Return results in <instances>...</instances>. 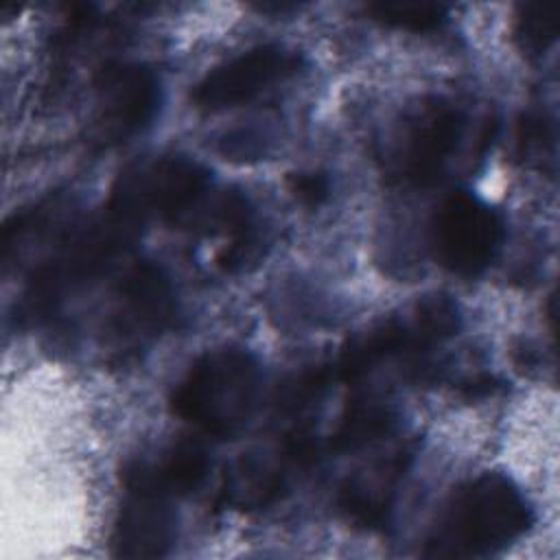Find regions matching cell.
<instances>
[{
  "instance_id": "obj_19",
  "label": "cell",
  "mask_w": 560,
  "mask_h": 560,
  "mask_svg": "<svg viewBox=\"0 0 560 560\" xmlns=\"http://www.w3.org/2000/svg\"><path fill=\"white\" fill-rule=\"evenodd\" d=\"M501 385L503 383L497 376L477 374V376H472V378H468V381H464L459 385V394L464 398H468V400H472V398H488V396L497 394L501 389Z\"/></svg>"
},
{
  "instance_id": "obj_8",
  "label": "cell",
  "mask_w": 560,
  "mask_h": 560,
  "mask_svg": "<svg viewBox=\"0 0 560 560\" xmlns=\"http://www.w3.org/2000/svg\"><path fill=\"white\" fill-rule=\"evenodd\" d=\"M160 107V79L142 63H109L96 79L94 138L125 142L142 131Z\"/></svg>"
},
{
  "instance_id": "obj_6",
  "label": "cell",
  "mask_w": 560,
  "mask_h": 560,
  "mask_svg": "<svg viewBox=\"0 0 560 560\" xmlns=\"http://www.w3.org/2000/svg\"><path fill=\"white\" fill-rule=\"evenodd\" d=\"M319 453V444L306 427H293L276 451L249 453L225 475L221 499L236 510H258L271 505L289 488L295 472L308 468Z\"/></svg>"
},
{
  "instance_id": "obj_15",
  "label": "cell",
  "mask_w": 560,
  "mask_h": 560,
  "mask_svg": "<svg viewBox=\"0 0 560 560\" xmlns=\"http://www.w3.org/2000/svg\"><path fill=\"white\" fill-rule=\"evenodd\" d=\"M365 13L385 26L411 33L435 31L448 18V9L438 2H370Z\"/></svg>"
},
{
  "instance_id": "obj_10",
  "label": "cell",
  "mask_w": 560,
  "mask_h": 560,
  "mask_svg": "<svg viewBox=\"0 0 560 560\" xmlns=\"http://www.w3.org/2000/svg\"><path fill=\"white\" fill-rule=\"evenodd\" d=\"M413 451L398 446L387 459L348 477L337 492V508L348 523L363 529H378L389 521L398 486L409 468Z\"/></svg>"
},
{
  "instance_id": "obj_16",
  "label": "cell",
  "mask_w": 560,
  "mask_h": 560,
  "mask_svg": "<svg viewBox=\"0 0 560 560\" xmlns=\"http://www.w3.org/2000/svg\"><path fill=\"white\" fill-rule=\"evenodd\" d=\"M558 35L556 7L547 2H527L516 9L514 39L525 55H542Z\"/></svg>"
},
{
  "instance_id": "obj_3",
  "label": "cell",
  "mask_w": 560,
  "mask_h": 560,
  "mask_svg": "<svg viewBox=\"0 0 560 560\" xmlns=\"http://www.w3.org/2000/svg\"><path fill=\"white\" fill-rule=\"evenodd\" d=\"M501 241L503 221L499 212L466 190L448 195L429 228L435 262L464 278L481 273L494 260Z\"/></svg>"
},
{
  "instance_id": "obj_18",
  "label": "cell",
  "mask_w": 560,
  "mask_h": 560,
  "mask_svg": "<svg viewBox=\"0 0 560 560\" xmlns=\"http://www.w3.org/2000/svg\"><path fill=\"white\" fill-rule=\"evenodd\" d=\"M287 188L289 192L304 206H319L328 199L330 195V179L328 175L319 171H308V173H291L287 177Z\"/></svg>"
},
{
  "instance_id": "obj_7",
  "label": "cell",
  "mask_w": 560,
  "mask_h": 560,
  "mask_svg": "<svg viewBox=\"0 0 560 560\" xmlns=\"http://www.w3.org/2000/svg\"><path fill=\"white\" fill-rule=\"evenodd\" d=\"M442 341H446L444 326L438 315L418 300L407 315L383 319L350 337L332 365V374L337 381L359 383L387 359L422 352Z\"/></svg>"
},
{
  "instance_id": "obj_2",
  "label": "cell",
  "mask_w": 560,
  "mask_h": 560,
  "mask_svg": "<svg viewBox=\"0 0 560 560\" xmlns=\"http://www.w3.org/2000/svg\"><path fill=\"white\" fill-rule=\"evenodd\" d=\"M260 383V365L247 350H210L179 378L171 394V407L199 431L228 438L254 413Z\"/></svg>"
},
{
  "instance_id": "obj_12",
  "label": "cell",
  "mask_w": 560,
  "mask_h": 560,
  "mask_svg": "<svg viewBox=\"0 0 560 560\" xmlns=\"http://www.w3.org/2000/svg\"><path fill=\"white\" fill-rule=\"evenodd\" d=\"M120 326L136 332L164 328L175 311V295L168 276L153 262H136L118 284Z\"/></svg>"
},
{
  "instance_id": "obj_1",
  "label": "cell",
  "mask_w": 560,
  "mask_h": 560,
  "mask_svg": "<svg viewBox=\"0 0 560 560\" xmlns=\"http://www.w3.org/2000/svg\"><path fill=\"white\" fill-rule=\"evenodd\" d=\"M534 523L518 486L499 472H483L453 494L429 532L427 558H488L518 540Z\"/></svg>"
},
{
  "instance_id": "obj_5",
  "label": "cell",
  "mask_w": 560,
  "mask_h": 560,
  "mask_svg": "<svg viewBox=\"0 0 560 560\" xmlns=\"http://www.w3.org/2000/svg\"><path fill=\"white\" fill-rule=\"evenodd\" d=\"M302 68L300 52L280 46H254L219 66L192 88V103L203 112H221L254 101Z\"/></svg>"
},
{
  "instance_id": "obj_4",
  "label": "cell",
  "mask_w": 560,
  "mask_h": 560,
  "mask_svg": "<svg viewBox=\"0 0 560 560\" xmlns=\"http://www.w3.org/2000/svg\"><path fill=\"white\" fill-rule=\"evenodd\" d=\"M466 129L459 105L446 98L422 101L402 122V133L394 149L392 171L409 186L435 184L457 153Z\"/></svg>"
},
{
  "instance_id": "obj_9",
  "label": "cell",
  "mask_w": 560,
  "mask_h": 560,
  "mask_svg": "<svg viewBox=\"0 0 560 560\" xmlns=\"http://www.w3.org/2000/svg\"><path fill=\"white\" fill-rule=\"evenodd\" d=\"M125 499L112 529V553L118 558H162L175 542L173 499L140 488H122Z\"/></svg>"
},
{
  "instance_id": "obj_13",
  "label": "cell",
  "mask_w": 560,
  "mask_h": 560,
  "mask_svg": "<svg viewBox=\"0 0 560 560\" xmlns=\"http://www.w3.org/2000/svg\"><path fill=\"white\" fill-rule=\"evenodd\" d=\"M398 424L396 411L372 398H359L346 405L337 427L328 438V448L335 453L359 451L374 442L385 440Z\"/></svg>"
},
{
  "instance_id": "obj_14",
  "label": "cell",
  "mask_w": 560,
  "mask_h": 560,
  "mask_svg": "<svg viewBox=\"0 0 560 560\" xmlns=\"http://www.w3.org/2000/svg\"><path fill=\"white\" fill-rule=\"evenodd\" d=\"M332 378H335L332 368H324V365L308 368V370H302L300 374H293L278 387L273 396L276 411L284 418L304 416L308 409L317 405V400L324 396Z\"/></svg>"
},
{
  "instance_id": "obj_17",
  "label": "cell",
  "mask_w": 560,
  "mask_h": 560,
  "mask_svg": "<svg viewBox=\"0 0 560 560\" xmlns=\"http://www.w3.org/2000/svg\"><path fill=\"white\" fill-rule=\"evenodd\" d=\"M516 140L525 160H545L556 144L553 120L545 112H527L518 122Z\"/></svg>"
},
{
  "instance_id": "obj_11",
  "label": "cell",
  "mask_w": 560,
  "mask_h": 560,
  "mask_svg": "<svg viewBox=\"0 0 560 560\" xmlns=\"http://www.w3.org/2000/svg\"><path fill=\"white\" fill-rule=\"evenodd\" d=\"M210 472V453L201 440L182 438L158 459H136L122 468V488H140L179 499L203 486Z\"/></svg>"
}]
</instances>
